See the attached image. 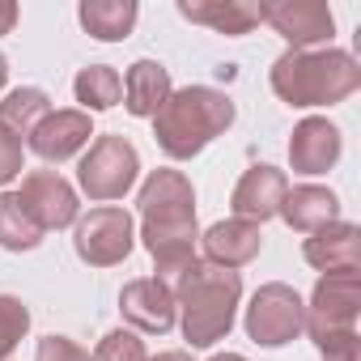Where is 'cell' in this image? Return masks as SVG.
<instances>
[{
	"mask_svg": "<svg viewBox=\"0 0 361 361\" xmlns=\"http://www.w3.org/2000/svg\"><path fill=\"white\" fill-rule=\"evenodd\" d=\"M85 35H94L98 43H119L132 35L140 9H136V0H81V9H77Z\"/></svg>",
	"mask_w": 361,
	"mask_h": 361,
	"instance_id": "cell-21",
	"label": "cell"
},
{
	"mask_svg": "<svg viewBox=\"0 0 361 361\" xmlns=\"http://www.w3.org/2000/svg\"><path fill=\"white\" fill-rule=\"evenodd\" d=\"M5 81H9V60L0 56V90H5Z\"/></svg>",
	"mask_w": 361,
	"mask_h": 361,
	"instance_id": "cell-32",
	"label": "cell"
},
{
	"mask_svg": "<svg viewBox=\"0 0 361 361\" xmlns=\"http://www.w3.org/2000/svg\"><path fill=\"white\" fill-rule=\"evenodd\" d=\"M340 153H344V136L323 115H306L289 136V161L298 174H327L340 161Z\"/></svg>",
	"mask_w": 361,
	"mask_h": 361,
	"instance_id": "cell-12",
	"label": "cell"
},
{
	"mask_svg": "<svg viewBox=\"0 0 361 361\" xmlns=\"http://www.w3.org/2000/svg\"><path fill=\"white\" fill-rule=\"evenodd\" d=\"M18 26V5L13 0H0V35H9Z\"/></svg>",
	"mask_w": 361,
	"mask_h": 361,
	"instance_id": "cell-30",
	"label": "cell"
},
{
	"mask_svg": "<svg viewBox=\"0 0 361 361\" xmlns=\"http://www.w3.org/2000/svg\"><path fill=\"white\" fill-rule=\"evenodd\" d=\"M213 361H247V357H243V353H217Z\"/></svg>",
	"mask_w": 361,
	"mask_h": 361,
	"instance_id": "cell-33",
	"label": "cell"
},
{
	"mask_svg": "<svg viewBox=\"0 0 361 361\" xmlns=\"http://www.w3.org/2000/svg\"><path fill=\"white\" fill-rule=\"evenodd\" d=\"M30 331V310L22 298L0 293V361H9L13 348L22 344V336Z\"/></svg>",
	"mask_w": 361,
	"mask_h": 361,
	"instance_id": "cell-25",
	"label": "cell"
},
{
	"mask_svg": "<svg viewBox=\"0 0 361 361\" xmlns=\"http://www.w3.org/2000/svg\"><path fill=\"white\" fill-rule=\"evenodd\" d=\"M268 81L272 94L289 106H336L361 90V64L340 47L285 51L276 56Z\"/></svg>",
	"mask_w": 361,
	"mask_h": 361,
	"instance_id": "cell-3",
	"label": "cell"
},
{
	"mask_svg": "<svg viewBox=\"0 0 361 361\" xmlns=\"http://www.w3.org/2000/svg\"><path fill=\"white\" fill-rule=\"evenodd\" d=\"M35 361H90V353L68 336H43L35 348Z\"/></svg>",
	"mask_w": 361,
	"mask_h": 361,
	"instance_id": "cell-29",
	"label": "cell"
},
{
	"mask_svg": "<svg viewBox=\"0 0 361 361\" xmlns=\"http://www.w3.org/2000/svg\"><path fill=\"white\" fill-rule=\"evenodd\" d=\"M289 230L298 234H314L331 221H340V200L331 188H319V183H302V188H289L285 200H281V213Z\"/></svg>",
	"mask_w": 361,
	"mask_h": 361,
	"instance_id": "cell-18",
	"label": "cell"
},
{
	"mask_svg": "<svg viewBox=\"0 0 361 361\" xmlns=\"http://www.w3.org/2000/svg\"><path fill=\"white\" fill-rule=\"evenodd\" d=\"M361 310V272H327L319 276L310 302H306V336L319 340L327 331H353Z\"/></svg>",
	"mask_w": 361,
	"mask_h": 361,
	"instance_id": "cell-7",
	"label": "cell"
},
{
	"mask_svg": "<svg viewBox=\"0 0 361 361\" xmlns=\"http://www.w3.org/2000/svg\"><path fill=\"white\" fill-rule=\"evenodd\" d=\"M178 13L230 39L251 35L259 26V5H251V0H178Z\"/></svg>",
	"mask_w": 361,
	"mask_h": 361,
	"instance_id": "cell-19",
	"label": "cell"
},
{
	"mask_svg": "<svg viewBox=\"0 0 361 361\" xmlns=\"http://www.w3.org/2000/svg\"><path fill=\"white\" fill-rule=\"evenodd\" d=\"M243 327H247V336H251L259 348L293 344V340L302 336V327H306V302L298 298L293 285H285V281H268V285L255 289Z\"/></svg>",
	"mask_w": 361,
	"mask_h": 361,
	"instance_id": "cell-5",
	"label": "cell"
},
{
	"mask_svg": "<svg viewBox=\"0 0 361 361\" xmlns=\"http://www.w3.org/2000/svg\"><path fill=\"white\" fill-rule=\"evenodd\" d=\"M119 310H123V319H128L136 331H153V336H166V331L178 323L174 289H170L161 276L128 281L123 293H119Z\"/></svg>",
	"mask_w": 361,
	"mask_h": 361,
	"instance_id": "cell-11",
	"label": "cell"
},
{
	"mask_svg": "<svg viewBox=\"0 0 361 361\" xmlns=\"http://www.w3.org/2000/svg\"><path fill=\"white\" fill-rule=\"evenodd\" d=\"M136 204H140V217H183V213H196V192L183 170L161 166L140 183Z\"/></svg>",
	"mask_w": 361,
	"mask_h": 361,
	"instance_id": "cell-17",
	"label": "cell"
},
{
	"mask_svg": "<svg viewBox=\"0 0 361 361\" xmlns=\"http://www.w3.org/2000/svg\"><path fill=\"white\" fill-rule=\"evenodd\" d=\"M259 22H268L289 43V51H314L336 35V18L319 0H268V5L259 0Z\"/></svg>",
	"mask_w": 361,
	"mask_h": 361,
	"instance_id": "cell-8",
	"label": "cell"
},
{
	"mask_svg": "<svg viewBox=\"0 0 361 361\" xmlns=\"http://www.w3.org/2000/svg\"><path fill=\"white\" fill-rule=\"evenodd\" d=\"M238 302H243V276L209 259H196L188 272H178V289H174L183 340L192 348H213L217 340H226L234 327Z\"/></svg>",
	"mask_w": 361,
	"mask_h": 361,
	"instance_id": "cell-1",
	"label": "cell"
},
{
	"mask_svg": "<svg viewBox=\"0 0 361 361\" xmlns=\"http://www.w3.org/2000/svg\"><path fill=\"white\" fill-rule=\"evenodd\" d=\"M170 90H174L170 85V73L157 60H136L128 68V77H123V106L136 119H153L161 111V102L170 98Z\"/></svg>",
	"mask_w": 361,
	"mask_h": 361,
	"instance_id": "cell-20",
	"label": "cell"
},
{
	"mask_svg": "<svg viewBox=\"0 0 361 361\" xmlns=\"http://www.w3.org/2000/svg\"><path fill=\"white\" fill-rule=\"evenodd\" d=\"M18 200L22 209L30 213V221L47 234V230H64V226H77L81 217V204H77V188L68 183L64 174L56 170H30L18 188Z\"/></svg>",
	"mask_w": 361,
	"mask_h": 361,
	"instance_id": "cell-9",
	"label": "cell"
},
{
	"mask_svg": "<svg viewBox=\"0 0 361 361\" xmlns=\"http://www.w3.org/2000/svg\"><path fill=\"white\" fill-rule=\"evenodd\" d=\"M204 255H209V264H217V268H243V264H251L255 255H259V247H264V234H259V226L255 221H238V217H230V221H217V226H209L204 230Z\"/></svg>",
	"mask_w": 361,
	"mask_h": 361,
	"instance_id": "cell-16",
	"label": "cell"
},
{
	"mask_svg": "<svg viewBox=\"0 0 361 361\" xmlns=\"http://www.w3.org/2000/svg\"><path fill=\"white\" fill-rule=\"evenodd\" d=\"M22 157H26V149H22V136H13L5 123H0V188H9L13 178L26 170V166H22Z\"/></svg>",
	"mask_w": 361,
	"mask_h": 361,
	"instance_id": "cell-28",
	"label": "cell"
},
{
	"mask_svg": "<svg viewBox=\"0 0 361 361\" xmlns=\"http://www.w3.org/2000/svg\"><path fill=\"white\" fill-rule=\"evenodd\" d=\"M140 243L157 264V276H178L196 264V243H200V226L196 213L183 217H145L140 226Z\"/></svg>",
	"mask_w": 361,
	"mask_h": 361,
	"instance_id": "cell-10",
	"label": "cell"
},
{
	"mask_svg": "<svg viewBox=\"0 0 361 361\" xmlns=\"http://www.w3.org/2000/svg\"><path fill=\"white\" fill-rule=\"evenodd\" d=\"M140 174V153L128 136L119 132H106L90 145V153L81 157L77 166V183L81 192L94 200V204H106V200H123Z\"/></svg>",
	"mask_w": 361,
	"mask_h": 361,
	"instance_id": "cell-4",
	"label": "cell"
},
{
	"mask_svg": "<svg viewBox=\"0 0 361 361\" xmlns=\"http://www.w3.org/2000/svg\"><path fill=\"white\" fill-rule=\"evenodd\" d=\"M230 123H234V102L221 90L183 85V90H170V98L153 115V140L166 157L188 161L204 153Z\"/></svg>",
	"mask_w": 361,
	"mask_h": 361,
	"instance_id": "cell-2",
	"label": "cell"
},
{
	"mask_svg": "<svg viewBox=\"0 0 361 361\" xmlns=\"http://www.w3.org/2000/svg\"><path fill=\"white\" fill-rule=\"evenodd\" d=\"M43 243V230L22 209L18 192H0V247L5 251H35Z\"/></svg>",
	"mask_w": 361,
	"mask_h": 361,
	"instance_id": "cell-24",
	"label": "cell"
},
{
	"mask_svg": "<svg viewBox=\"0 0 361 361\" xmlns=\"http://www.w3.org/2000/svg\"><path fill=\"white\" fill-rule=\"evenodd\" d=\"M132 243H136V221H132L128 209L102 204V209H90L85 217H77L73 247H77V255L90 268H115V264H123L132 255Z\"/></svg>",
	"mask_w": 361,
	"mask_h": 361,
	"instance_id": "cell-6",
	"label": "cell"
},
{
	"mask_svg": "<svg viewBox=\"0 0 361 361\" xmlns=\"http://www.w3.org/2000/svg\"><path fill=\"white\" fill-rule=\"evenodd\" d=\"M302 255L323 276L327 272H361V230L353 221H331L302 243Z\"/></svg>",
	"mask_w": 361,
	"mask_h": 361,
	"instance_id": "cell-15",
	"label": "cell"
},
{
	"mask_svg": "<svg viewBox=\"0 0 361 361\" xmlns=\"http://www.w3.org/2000/svg\"><path fill=\"white\" fill-rule=\"evenodd\" d=\"M314 348H319L323 361H361V336H357V327L353 331H327V336L314 340Z\"/></svg>",
	"mask_w": 361,
	"mask_h": 361,
	"instance_id": "cell-27",
	"label": "cell"
},
{
	"mask_svg": "<svg viewBox=\"0 0 361 361\" xmlns=\"http://www.w3.org/2000/svg\"><path fill=\"white\" fill-rule=\"evenodd\" d=\"M73 94H77V102L85 106V115H90V111H111V106L123 98V77H119L111 64H90V68L77 73Z\"/></svg>",
	"mask_w": 361,
	"mask_h": 361,
	"instance_id": "cell-22",
	"label": "cell"
},
{
	"mask_svg": "<svg viewBox=\"0 0 361 361\" xmlns=\"http://www.w3.org/2000/svg\"><path fill=\"white\" fill-rule=\"evenodd\" d=\"M90 361H149V353H145V340H140L136 331L115 327V331H106V336L98 340V348H94Z\"/></svg>",
	"mask_w": 361,
	"mask_h": 361,
	"instance_id": "cell-26",
	"label": "cell"
},
{
	"mask_svg": "<svg viewBox=\"0 0 361 361\" xmlns=\"http://www.w3.org/2000/svg\"><path fill=\"white\" fill-rule=\"evenodd\" d=\"M285 192H289L285 170H276V166H251V170L238 178V188H234V196H230V209H234L238 221L264 226L268 217L281 213Z\"/></svg>",
	"mask_w": 361,
	"mask_h": 361,
	"instance_id": "cell-13",
	"label": "cell"
},
{
	"mask_svg": "<svg viewBox=\"0 0 361 361\" xmlns=\"http://www.w3.org/2000/svg\"><path fill=\"white\" fill-rule=\"evenodd\" d=\"M149 361H192V353H183V348H166V353H157V357H149Z\"/></svg>",
	"mask_w": 361,
	"mask_h": 361,
	"instance_id": "cell-31",
	"label": "cell"
},
{
	"mask_svg": "<svg viewBox=\"0 0 361 361\" xmlns=\"http://www.w3.org/2000/svg\"><path fill=\"white\" fill-rule=\"evenodd\" d=\"M51 115V98L35 85H22L13 94H5V102H0V123H5L13 136H30L39 128V119Z\"/></svg>",
	"mask_w": 361,
	"mask_h": 361,
	"instance_id": "cell-23",
	"label": "cell"
},
{
	"mask_svg": "<svg viewBox=\"0 0 361 361\" xmlns=\"http://www.w3.org/2000/svg\"><path fill=\"white\" fill-rule=\"evenodd\" d=\"M90 136H94V123H90L85 111H51L47 119H39V128L26 140H30V149L43 161H56L60 166V161L77 157L90 145Z\"/></svg>",
	"mask_w": 361,
	"mask_h": 361,
	"instance_id": "cell-14",
	"label": "cell"
}]
</instances>
